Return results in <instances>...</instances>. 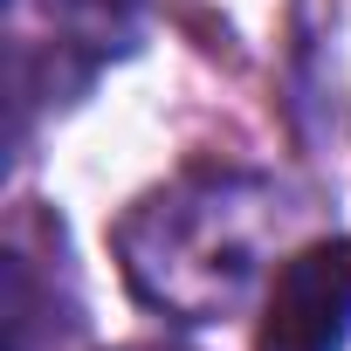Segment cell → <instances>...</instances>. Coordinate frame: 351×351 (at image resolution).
Listing matches in <instances>:
<instances>
[{"label": "cell", "instance_id": "cell-1", "mask_svg": "<svg viewBox=\"0 0 351 351\" xmlns=\"http://www.w3.org/2000/svg\"><path fill=\"white\" fill-rule=\"evenodd\" d=\"M276 221V186L255 172H180L124 214L117 262L138 303L180 324H214L262 282Z\"/></svg>", "mask_w": 351, "mask_h": 351}, {"label": "cell", "instance_id": "cell-2", "mask_svg": "<svg viewBox=\"0 0 351 351\" xmlns=\"http://www.w3.org/2000/svg\"><path fill=\"white\" fill-rule=\"evenodd\" d=\"M344 337H351V241H310L276 269L255 351H344Z\"/></svg>", "mask_w": 351, "mask_h": 351}, {"label": "cell", "instance_id": "cell-3", "mask_svg": "<svg viewBox=\"0 0 351 351\" xmlns=\"http://www.w3.org/2000/svg\"><path fill=\"white\" fill-rule=\"evenodd\" d=\"M56 21V56H76L83 76L104 56H124L138 35V0H49Z\"/></svg>", "mask_w": 351, "mask_h": 351}, {"label": "cell", "instance_id": "cell-4", "mask_svg": "<svg viewBox=\"0 0 351 351\" xmlns=\"http://www.w3.org/2000/svg\"><path fill=\"white\" fill-rule=\"evenodd\" d=\"M117 351H180V344H117Z\"/></svg>", "mask_w": 351, "mask_h": 351}]
</instances>
